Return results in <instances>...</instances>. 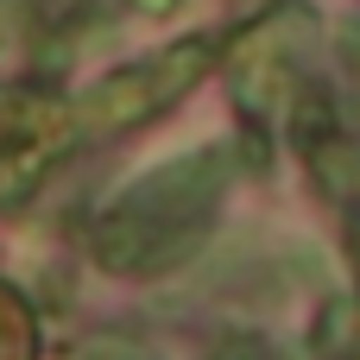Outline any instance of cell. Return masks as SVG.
<instances>
[{
  "mask_svg": "<svg viewBox=\"0 0 360 360\" xmlns=\"http://www.w3.org/2000/svg\"><path fill=\"white\" fill-rule=\"evenodd\" d=\"M316 32V13L297 6V0H278L272 13H259V25H247L234 44H228V82L240 95V108L266 114L278 95H291L297 82V57Z\"/></svg>",
  "mask_w": 360,
  "mask_h": 360,
  "instance_id": "cell-3",
  "label": "cell"
},
{
  "mask_svg": "<svg viewBox=\"0 0 360 360\" xmlns=\"http://www.w3.org/2000/svg\"><path fill=\"white\" fill-rule=\"evenodd\" d=\"M215 63V44L209 38H177L165 44L158 57H139V63H120L114 76H101L82 101H76V133L82 139H108V133H133L146 127L152 114H165L177 95H190Z\"/></svg>",
  "mask_w": 360,
  "mask_h": 360,
  "instance_id": "cell-2",
  "label": "cell"
},
{
  "mask_svg": "<svg viewBox=\"0 0 360 360\" xmlns=\"http://www.w3.org/2000/svg\"><path fill=\"white\" fill-rule=\"evenodd\" d=\"M76 360H133V354H120V348H82Z\"/></svg>",
  "mask_w": 360,
  "mask_h": 360,
  "instance_id": "cell-9",
  "label": "cell"
},
{
  "mask_svg": "<svg viewBox=\"0 0 360 360\" xmlns=\"http://www.w3.org/2000/svg\"><path fill=\"white\" fill-rule=\"evenodd\" d=\"M310 165H316V177L335 190V196H360V152L354 146H342V139H323L316 152H304Z\"/></svg>",
  "mask_w": 360,
  "mask_h": 360,
  "instance_id": "cell-5",
  "label": "cell"
},
{
  "mask_svg": "<svg viewBox=\"0 0 360 360\" xmlns=\"http://www.w3.org/2000/svg\"><path fill=\"white\" fill-rule=\"evenodd\" d=\"M38 354V329H32V310L0 285V360H32Z\"/></svg>",
  "mask_w": 360,
  "mask_h": 360,
  "instance_id": "cell-6",
  "label": "cell"
},
{
  "mask_svg": "<svg viewBox=\"0 0 360 360\" xmlns=\"http://www.w3.org/2000/svg\"><path fill=\"white\" fill-rule=\"evenodd\" d=\"M70 139V108L38 95V89H6L0 95V202H19L44 184V171L63 158Z\"/></svg>",
  "mask_w": 360,
  "mask_h": 360,
  "instance_id": "cell-4",
  "label": "cell"
},
{
  "mask_svg": "<svg viewBox=\"0 0 360 360\" xmlns=\"http://www.w3.org/2000/svg\"><path fill=\"white\" fill-rule=\"evenodd\" d=\"M209 360H291V354H278L266 335H221L209 348Z\"/></svg>",
  "mask_w": 360,
  "mask_h": 360,
  "instance_id": "cell-7",
  "label": "cell"
},
{
  "mask_svg": "<svg viewBox=\"0 0 360 360\" xmlns=\"http://www.w3.org/2000/svg\"><path fill=\"white\" fill-rule=\"evenodd\" d=\"M133 13H146V19H165V13H177V0H133Z\"/></svg>",
  "mask_w": 360,
  "mask_h": 360,
  "instance_id": "cell-8",
  "label": "cell"
},
{
  "mask_svg": "<svg viewBox=\"0 0 360 360\" xmlns=\"http://www.w3.org/2000/svg\"><path fill=\"white\" fill-rule=\"evenodd\" d=\"M228 190V152H184L158 171H146L133 190H120L95 234L89 253L95 266L139 278V272H171L177 259H190L215 221V202Z\"/></svg>",
  "mask_w": 360,
  "mask_h": 360,
  "instance_id": "cell-1",
  "label": "cell"
}]
</instances>
